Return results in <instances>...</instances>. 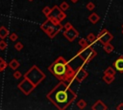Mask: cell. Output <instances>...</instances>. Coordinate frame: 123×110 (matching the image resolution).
<instances>
[{"label": "cell", "instance_id": "cell-25", "mask_svg": "<svg viewBox=\"0 0 123 110\" xmlns=\"http://www.w3.org/2000/svg\"><path fill=\"white\" fill-rule=\"evenodd\" d=\"M7 47H8V43L5 41V39H1L0 40V51L6 50Z\"/></svg>", "mask_w": 123, "mask_h": 110}, {"label": "cell", "instance_id": "cell-16", "mask_svg": "<svg viewBox=\"0 0 123 110\" xmlns=\"http://www.w3.org/2000/svg\"><path fill=\"white\" fill-rule=\"evenodd\" d=\"M103 80L104 82H106L107 84H111L114 81V76H111V75H105L103 76Z\"/></svg>", "mask_w": 123, "mask_h": 110}, {"label": "cell", "instance_id": "cell-34", "mask_svg": "<svg viewBox=\"0 0 123 110\" xmlns=\"http://www.w3.org/2000/svg\"><path fill=\"white\" fill-rule=\"evenodd\" d=\"M28 1H30V2H32V1H34V0H28Z\"/></svg>", "mask_w": 123, "mask_h": 110}, {"label": "cell", "instance_id": "cell-15", "mask_svg": "<svg viewBox=\"0 0 123 110\" xmlns=\"http://www.w3.org/2000/svg\"><path fill=\"white\" fill-rule=\"evenodd\" d=\"M20 66V63L18 62L17 59L15 58H12L10 62H9V67L12 69V70H17V68Z\"/></svg>", "mask_w": 123, "mask_h": 110}, {"label": "cell", "instance_id": "cell-26", "mask_svg": "<svg viewBox=\"0 0 123 110\" xmlns=\"http://www.w3.org/2000/svg\"><path fill=\"white\" fill-rule=\"evenodd\" d=\"M86 8L87 11H93L95 9V4L93 2H91V1L90 2H87L86 5Z\"/></svg>", "mask_w": 123, "mask_h": 110}, {"label": "cell", "instance_id": "cell-22", "mask_svg": "<svg viewBox=\"0 0 123 110\" xmlns=\"http://www.w3.org/2000/svg\"><path fill=\"white\" fill-rule=\"evenodd\" d=\"M60 8H61L63 11H66L69 9V4H68L67 2H65V1H63V2H62V3L60 4Z\"/></svg>", "mask_w": 123, "mask_h": 110}, {"label": "cell", "instance_id": "cell-7", "mask_svg": "<svg viewBox=\"0 0 123 110\" xmlns=\"http://www.w3.org/2000/svg\"><path fill=\"white\" fill-rule=\"evenodd\" d=\"M17 88H18L24 95L28 96V95H30V94L34 91V89L36 88V86H35L29 79L23 77V79L18 83Z\"/></svg>", "mask_w": 123, "mask_h": 110}, {"label": "cell", "instance_id": "cell-21", "mask_svg": "<svg viewBox=\"0 0 123 110\" xmlns=\"http://www.w3.org/2000/svg\"><path fill=\"white\" fill-rule=\"evenodd\" d=\"M86 38L89 41V43H94V41L97 39V36H96V34H95V33H88V34L86 35Z\"/></svg>", "mask_w": 123, "mask_h": 110}, {"label": "cell", "instance_id": "cell-36", "mask_svg": "<svg viewBox=\"0 0 123 110\" xmlns=\"http://www.w3.org/2000/svg\"><path fill=\"white\" fill-rule=\"evenodd\" d=\"M122 34H123V30H122Z\"/></svg>", "mask_w": 123, "mask_h": 110}, {"label": "cell", "instance_id": "cell-8", "mask_svg": "<svg viewBox=\"0 0 123 110\" xmlns=\"http://www.w3.org/2000/svg\"><path fill=\"white\" fill-rule=\"evenodd\" d=\"M113 39V35L107 30V29H103L101 30V32L98 33L97 35V40L102 44H107V43H110L111 40Z\"/></svg>", "mask_w": 123, "mask_h": 110}, {"label": "cell", "instance_id": "cell-12", "mask_svg": "<svg viewBox=\"0 0 123 110\" xmlns=\"http://www.w3.org/2000/svg\"><path fill=\"white\" fill-rule=\"evenodd\" d=\"M91 109L92 110H107L108 106L101 99H98L93 103V105L91 106Z\"/></svg>", "mask_w": 123, "mask_h": 110}, {"label": "cell", "instance_id": "cell-9", "mask_svg": "<svg viewBox=\"0 0 123 110\" xmlns=\"http://www.w3.org/2000/svg\"><path fill=\"white\" fill-rule=\"evenodd\" d=\"M62 34H63V36H64L69 42H73V41L79 36V32H78L74 27H71V28L68 29V30L62 31Z\"/></svg>", "mask_w": 123, "mask_h": 110}, {"label": "cell", "instance_id": "cell-17", "mask_svg": "<svg viewBox=\"0 0 123 110\" xmlns=\"http://www.w3.org/2000/svg\"><path fill=\"white\" fill-rule=\"evenodd\" d=\"M103 49H104V51H105L107 54H111V53L114 50V47H113V45H111V43H107V44H104V45H103Z\"/></svg>", "mask_w": 123, "mask_h": 110}, {"label": "cell", "instance_id": "cell-20", "mask_svg": "<svg viewBox=\"0 0 123 110\" xmlns=\"http://www.w3.org/2000/svg\"><path fill=\"white\" fill-rule=\"evenodd\" d=\"M78 44L81 46V48H84V47H86L89 45V41L86 38H80L78 41Z\"/></svg>", "mask_w": 123, "mask_h": 110}, {"label": "cell", "instance_id": "cell-29", "mask_svg": "<svg viewBox=\"0 0 123 110\" xmlns=\"http://www.w3.org/2000/svg\"><path fill=\"white\" fill-rule=\"evenodd\" d=\"M9 66V63H7L6 61H5V59L0 63V72H3L7 67Z\"/></svg>", "mask_w": 123, "mask_h": 110}, {"label": "cell", "instance_id": "cell-14", "mask_svg": "<svg viewBox=\"0 0 123 110\" xmlns=\"http://www.w3.org/2000/svg\"><path fill=\"white\" fill-rule=\"evenodd\" d=\"M88 20H89L92 24H96V23L100 20V16H99L96 12H92V13L89 14V16H88Z\"/></svg>", "mask_w": 123, "mask_h": 110}, {"label": "cell", "instance_id": "cell-30", "mask_svg": "<svg viewBox=\"0 0 123 110\" xmlns=\"http://www.w3.org/2000/svg\"><path fill=\"white\" fill-rule=\"evenodd\" d=\"M71 27H73V26L71 25V23H70V22H66V23L63 25V31H64V30H68V29H70Z\"/></svg>", "mask_w": 123, "mask_h": 110}, {"label": "cell", "instance_id": "cell-2", "mask_svg": "<svg viewBox=\"0 0 123 110\" xmlns=\"http://www.w3.org/2000/svg\"><path fill=\"white\" fill-rule=\"evenodd\" d=\"M47 69L59 80L65 81L67 83H70L72 82V80H75V70H73V68L63 56H59L57 59H55L48 66Z\"/></svg>", "mask_w": 123, "mask_h": 110}, {"label": "cell", "instance_id": "cell-11", "mask_svg": "<svg viewBox=\"0 0 123 110\" xmlns=\"http://www.w3.org/2000/svg\"><path fill=\"white\" fill-rule=\"evenodd\" d=\"M113 67L114 69L119 72V73H123V55H120L114 62H113Z\"/></svg>", "mask_w": 123, "mask_h": 110}, {"label": "cell", "instance_id": "cell-6", "mask_svg": "<svg viewBox=\"0 0 123 110\" xmlns=\"http://www.w3.org/2000/svg\"><path fill=\"white\" fill-rule=\"evenodd\" d=\"M46 18H49L50 20H52L54 23L56 24H61L65 18H66V14L65 12L60 8V6H54L51 10V12L50 14L46 17Z\"/></svg>", "mask_w": 123, "mask_h": 110}, {"label": "cell", "instance_id": "cell-23", "mask_svg": "<svg viewBox=\"0 0 123 110\" xmlns=\"http://www.w3.org/2000/svg\"><path fill=\"white\" fill-rule=\"evenodd\" d=\"M51 10H52V8H50V7H48V6H45V7L42 9V12H43V14H44V15L47 17V16L50 14Z\"/></svg>", "mask_w": 123, "mask_h": 110}, {"label": "cell", "instance_id": "cell-18", "mask_svg": "<svg viewBox=\"0 0 123 110\" xmlns=\"http://www.w3.org/2000/svg\"><path fill=\"white\" fill-rule=\"evenodd\" d=\"M104 74L105 75H111V76H115V74H116V70L114 69V67L112 68L111 66H110V67H108L105 71H104Z\"/></svg>", "mask_w": 123, "mask_h": 110}, {"label": "cell", "instance_id": "cell-13", "mask_svg": "<svg viewBox=\"0 0 123 110\" xmlns=\"http://www.w3.org/2000/svg\"><path fill=\"white\" fill-rule=\"evenodd\" d=\"M9 34H10L9 30H8L6 27L1 26V27H0V38H1V39H5L6 37L9 36Z\"/></svg>", "mask_w": 123, "mask_h": 110}, {"label": "cell", "instance_id": "cell-1", "mask_svg": "<svg viewBox=\"0 0 123 110\" xmlns=\"http://www.w3.org/2000/svg\"><path fill=\"white\" fill-rule=\"evenodd\" d=\"M46 99L60 110L66 109L77 99V94L65 81H60L47 95Z\"/></svg>", "mask_w": 123, "mask_h": 110}, {"label": "cell", "instance_id": "cell-32", "mask_svg": "<svg viewBox=\"0 0 123 110\" xmlns=\"http://www.w3.org/2000/svg\"><path fill=\"white\" fill-rule=\"evenodd\" d=\"M3 60H4V58H3V57H2V56H0V63H1V62H2V61H3Z\"/></svg>", "mask_w": 123, "mask_h": 110}, {"label": "cell", "instance_id": "cell-5", "mask_svg": "<svg viewBox=\"0 0 123 110\" xmlns=\"http://www.w3.org/2000/svg\"><path fill=\"white\" fill-rule=\"evenodd\" d=\"M96 55H97L96 50H94V48L91 47L90 45H88L86 47H84V48H81L78 51L77 55H76V56L79 57L84 63L90 62Z\"/></svg>", "mask_w": 123, "mask_h": 110}, {"label": "cell", "instance_id": "cell-4", "mask_svg": "<svg viewBox=\"0 0 123 110\" xmlns=\"http://www.w3.org/2000/svg\"><path fill=\"white\" fill-rule=\"evenodd\" d=\"M41 31H43L49 38H54L60 32L63 31V25L61 24H56L49 18H47L41 25H40Z\"/></svg>", "mask_w": 123, "mask_h": 110}, {"label": "cell", "instance_id": "cell-19", "mask_svg": "<svg viewBox=\"0 0 123 110\" xmlns=\"http://www.w3.org/2000/svg\"><path fill=\"white\" fill-rule=\"evenodd\" d=\"M76 105H77V107H78L79 109L83 110V109H85L86 106V101L85 99H79V100L77 101Z\"/></svg>", "mask_w": 123, "mask_h": 110}, {"label": "cell", "instance_id": "cell-24", "mask_svg": "<svg viewBox=\"0 0 123 110\" xmlns=\"http://www.w3.org/2000/svg\"><path fill=\"white\" fill-rule=\"evenodd\" d=\"M9 39H10L11 41H12V42L16 41V40L18 39L17 33H10V34H9Z\"/></svg>", "mask_w": 123, "mask_h": 110}, {"label": "cell", "instance_id": "cell-31", "mask_svg": "<svg viewBox=\"0 0 123 110\" xmlns=\"http://www.w3.org/2000/svg\"><path fill=\"white\" fill-rule=\"evenodd\" d=\"M116 110H123V102H120V103L116 106Z\"/></svg>", "mask_w": 123, "mask_h": 110}, {"label": "cell", "instance_id": "cell-27", "mask_svg": "<svg viewBox=\"0 0 123 110\" xmlns=\"http://www.w3.org/2000/svg\"><path fill=\"white\" fill-rule=\"evenodd\" d=\"M23 48H24V45H23L21 42H15V44H14V49H15L17 52H20Z\"/></svg>", "mask_w": 123, "mask_h": 110}, {"label": "cell", "instance_id": "cell-3", "mask_svg": "<svg viewBox=\"0 0 123 110\" xmlns=\"http://www.w3.org/2000/svg\"><path fill=\"white\" fill-rule=\"evenodd\" d=\"M23 77L29 79V80L37 87L39 83H41V82L45 79L46 76H45V74H44L37 65H33V66L23 75Z\"/></svg>", "mask_w": 123, "mask_h": 110}, {"label": "cell", "instance_id": "cell-28", "mask_svg": "<svg viewBox=\"0 0 123 110\" xmlns=\"http://www.w3.org/2000/svg\"><path fill=\"white\" fill-rule=\"evenodd\" d=\"M12 77H13L14 79H19V78L22 77V74H21L19 71L14 70V72H13V74H12Z\"/></svg>", "mask_w": 123, "mask_h": 110}, {"label": "cell", "instance_id": "cell-33", "mask_svg": "<svg viewBox=\"0 0 123 110\" xmlns=\"http://www.w3.org/2000/svg\"><path fill=\"white\" fill-rule=\"evenodd\" d=\"M70 1H71V2H72V3H76V2H77V1H78V0H70Z\"/></svg>", "mask_w": 123, "mask_h": 110}, {"label": "cell", "instance_id": "cell-10", "mask_svg": "<svg viewBox=\"0 0 123 110\" xmlns=\"http://www.w3.org/2000/svg\"><path fill=\"white\" fill-rule=\"evenodd\" d=\"M88 76V73L83 68V67H78L75 70V76H74V79L77 82H82L84 81Z\"/></svg>", "mask_w": 123, "mask_h": 110}, {"label": "cell", "instance_id": "cell-35", "mask_svg": "<svg viewBox=\"0 0 123 110\" xmlns=\"http://www.w3.org/2000/svg\"><path fill=\"white\" fill-rule=\"evenodd\" d=\"M121 27H122V30H123V24H122V26H121Z\"/></svg>", "mask_w": 123, "mask_h": 110}]
</instances>
